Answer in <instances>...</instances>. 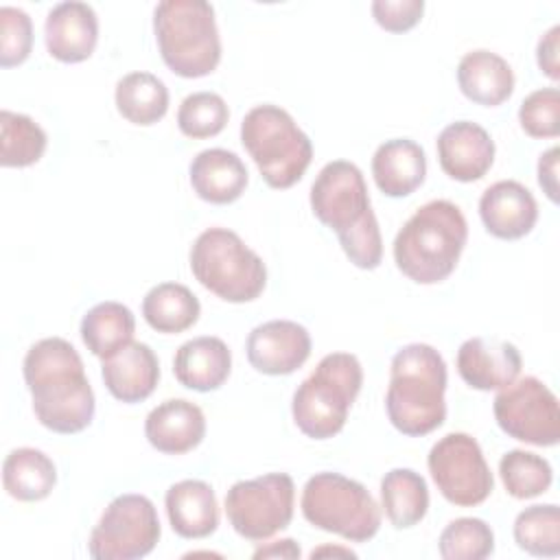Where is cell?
Masks as SVG:
<instances>
[{"label":"cell","instance_id":"obj_18","mask_svg":"<svg viewBox=\"0 0 560 560\" xmlns=\"http://www.w3.org/2000/svg\"><path fill=\"white\" fill-rule=\"evenodd\" d=\"M479 217L488 234L503 241H516L534 230L538 221V203L521 182L501 179L483 190L479 199Z\"/></svg>","mask_w":560,"mask_h":560},{"label":"cell","instance_id":"obj_5","mask_svg":"<svg viewBox=\"0 0 560 560\" xmlns=\"http://www.w3.org/2000/svg\"><path fill=\"white\" fill-rule=\"evenodd\" d=\"M153 31L162 61L184 79L217 70L221 37L214 9L206 0H164L153 9Z\"/></svg>","mask_w":560,"mask_h":560},{"label":"cell","instance_id":"obj_22","mask_svg":"<svg viewBox=\"0 0 560 560\" xmlns=\"http://www.w3.org/2000/svg\"><path fill=\"white\" fill-rule=\"evenodd\" d=\"M188 173L197 197L217 206L236 201L249 182L243 160L228 149L199 151L192 158Z\"/></svg>","mask_w":560,"mask_h":560},{"label":"cell","instance_id":"obj_37","mask_svg":"<svg viewBox=\"0 0 560 560\" xmlns=\"http://www.w3.org/2000/svg\"><path fill=\"white\" fill-rule=\"evenodd\" d=\"M33 48V22L18 7H0V66L13 68L28 59Z\"/></svg>","mask_w":560,"mask_h":560},{"label":"cell","instance_id":"obj_31","mask_svg":"<svg viewBox=\"0 0 560 560\" xmlns=\"http://www.w3.org/2000/svg\"><path fill=\"white\" fill-rule=\"evenodd\" d=\"M48 144L46 131L26 114L0 112V164L24 168L42 160Z\"/></svg>","mask_w":560,"mask_h":560},{"label":"cell","instance_id":"obj_14","mask_svg":"<svg viewBox=\"0 0 560 560\" xmlns=\"http://www.w3.org/2000/svg\"><path fill=\"white\" fill-rule=\"evenodd\" d=\"M247 361L260 374L287 376L311 357L308 330L291 319L258 324L247 337Z\"/></svg>","mask_w":560,"mask_h":560},{"label":"cell","instance_id":"obj_21","mask_svg":"<svg viewBox=\"0 0 560 560\" xmlns=\"http://www.w3.org/2000/svg\"><path fill=\"white\" fill-rule=\"evenodd\" d=\"M232 372V352L219 337L201 335L182 343L173 357V374L179 385L195 392L219 389Z\"/></svg>","mask_w":560,"mask_h":560},{"label":"cell","instance_id":"obj_1","mask_svg":"<svg viewBox=\"0 0 560 560\" xmlns=\"http://www.w3.org/2000/svg\"><path fill=\"white\" fill-rule=\"evenodd\" d=\"M22 372L42 427L63 435L90 427L96 409L94 389L70 341L61 337L39 339L28 348Z\"/></svg>","mask_w":560,"mask_h":560},{"label":"cell","instance_id":"obj_10","mask_svg":"<svg viewBox=\"0 0 560 560\" xmlns=\"http://www.w3.org/2000/svg\"><path fill=\"white\" fill-rule=\"evenodd\" d=\"M293 503V479L287 472H267L232 483L225 494V516L238 536L260 542L289 527Z\"/></svg>","mask_w":560,"mask_h":560},{"label":"cell","instance_id":"obj_11","mask_svg":"<svg viewBox=\"0 0 560 560\" xmlns=\"http://www.w3.org/2000/svg\"><path fill=\"white\" fill-rule=\"evenodd\" d=\"M162 527L153 501L144 494H120L112 499L90 534L94 560H136L151 553Z\"/></svg>","mask_w":560,"mask_h":560},{"label":"cell","instance_id":"obj_42","mask_svg":"<svg viewBox=\"0 0 560 560\" xmlns=\"http://www.w3.org/2000/svg\"><path fill=\"white\" fill-rule=\"evenodd\" d=\"M324 553H339V556H350V558H354L357 553L354 551H350V549H337V547H322V549H315L313 553H311V558H317V556H324Z\"/></svg>","mask_w":560,"mask_h":560},{"label":"cell","instance_id":"obj_24","mask_svg":"<svg viewBox=\"0 0 560 560\" xmlns=\"http://www.w3.org/2000/svg\"><path fill=\"white\" fill-rule=\"evenodd\" d=\"M372 175L378 190L387 197H407L424 184V149L409 138H394L378 144L372 158Z\"/></svg>","mask_w":560,"mask_h":560},{"label":"cell","instance_id":"obj_9","mask_svg":"<svg viewBox=\"0 0 560 560\" xmlns=\"http://www.w3.org/2000/svg\"><path fill=\"white\" fill-rule=\"evenodd\" d=\"M304 518L350 542H365L381 527V508L370 490L339 472H315L302 490Z\"/></svg>","mask_w":560,"mask_h":560},{"label":"cell","instance_id":"obj_20","mask_svg":"<svg viewBox=\"0 0 560 560\" xmlns=\"http://www.w3.org/2000/svg\"><path fill=\"white\" fill-rule=\"evenodd\" d=\"M144 435L155 451L184 455L206 438V416L201 407L186 398H168L149 411Z\"/></svg>","mask_w":560,"mask_h":560},{"label":"cell","instance_id":"obj_12","mask_svg":"<svg viewBox=\"0 0 560 560\" xmlns=\"http://www.w3.org/2000/svg\"><path fill=\"white\" fill-rule=\"evenodd\" d=\"M427 466L440 494L459 508L483 503L494 490V477L479 442L468 433H446L427 457Z\"/></svg>","mask_w":560,"mask_h":560},{"label":"cell","instance_id":"obj_41","mask_svg":"<svg viewBox=\"0 0 560 560\" xmlns=\"http://www.w3.org/2000/svg\"><path fill=\"white\" fill-rule=\"evenodd\" d=\"M276 556H280V558H300V547L295 545L293 538H284V540H278L269 547H260V549L254 551L256 560L258 558H276Z\"/></svg>","mask_w":560,"mask_h":560},{"label":"cell","instance_id":"obj_2","mask_svg":"<svg viewBox=\"0 0 560 560\" xmlns=\"http://www.w3.org/2000/svg\"><path fill=\"white\" fill-rule=\"evenodd\" d=\"M311 210L326 228L335 230L354 267L370 271L381 265L383 238L357 164L348 160L328 162L311 186Z\"/></svg>","mask_w":560,"mask_h":560},{"label":"cell","instance_id":"obj_40","mask_svg":"<svg viewBox=\"0 0 560 560\" xmlns=\"http://www.w3.org/2000/svg\"><path fill=\"white\" fill-rule=\"evenodd\" d=\"M558 147H551L538 158V184L553 203L558 201Z\"/></svg>","mask_w":560,"mask_h":560},{"label":"cell","instance_id":"obj_32","mask_svg":"<svg viewBox=\"0 0 560 560\" xmlns=\"http://www.w3.org/2000/svg\"><path fill=\"white\" fill-rule=\"evenodd\" d=\"M514 540L529 556L556 558L560 553V510L556 503L529 505L514 518Z\"/></svg>","mask_w":560,"mask_h":560},{"label":"cell","instance_id":"obj_13","mask_svg":"<svg viewBox=\"0 0 560 560\" xmlns=\"http://www.w3.org/2000/svg\"><path fill=\"white\" fill-rule=\"evenodd\" d=\"M492 411L499 429L518 442L556 446L560 440L558 398L536 376L516 378L499 389Z\"/></svg>","mask_w":560,"mask_h":560},{"label":"cell","instance_id":"obj_7","mask_svg":"<svg viewBox=\"0 0 560 560\" xmlns=\"http://www.w3.org/2000/svg\"><path fill=\"white\" fill-rule=\"evenodd\" d=\"M241 142L258 166L265 184L276 190L298 184L313 160L311 138L287 109L271 103L256 105L245 114Z\"/></svg>","mask_w":560,"mask_h":560},{"label":"cell","instance_id":"obj_27","mask_svg":"<svg viewBox=\"0 0 560 560\" xmlns=\"http://www.w3.org/2000/svg\"><path fill=\"white\" fill-rule=\"evenodd\" d=\"M201 304L197 295L179 282H160L142 300L144 322L164 335H177L197 324Z\"/></svg>","mask_w":560,"mask_h":560},{"label":"cell","instance_id":"obj_36","mask_svg":"<svg viewBox=\"0 0 560 560\" xmlns=\"http://www.w3.org/2000/svg\"><path fill=\"white\" fill-rule=\"evenodd\" d=\"M518 122L532 138H556L560 133L558 88H540L527 94L518 107Z\"/></svg>","mask_w":560,"mask_h":560},{"label":"cell","instance_id":"obj_17","mask_svg":"<svg viewBox=\"0 0 560 560\" xmlns=\"http://www.w3.org/2000/svg\"><path fill=\"white\" fill-rule=\"evenodd\" d=\"M46 50L61 63H79L92 57L98 42V18L88 2L55 4L44 24Z\"/></svg>","mask_w":560,"mask_h":560},{"label":"cell","instance_id":"obj_38","mask_svg":"<svg viewBox=\"0 0 560 560\" xmlns=\"http://www.w3.org/2000/svg\"><path fill=\"white\" fill-rule=\"evenodd\" d=\"M424 11L422 0H374L372 15L376 24L389 33H405L413 28Z\"/></svg>","mask_w":560,"mask_h":560},{"label":"cell","instance_id":"obj_15","mask_svg":"<svg viewBox=\"0 0 560 560\" xmlns=\"http://www.w3.org/2000/svg\"><path fill=\"white\" fill-rule=\"evenodd\" d=\"M523 368L514 343L494 337H470L457 350V372L462 381L479 392L503 389L518 378Z\"/></svg>","mask_w":560,"mask_h":560},{"label":"cell","instance_id":"obj_30","mask_svg":"<svg viewBox=\"0 0 560 560\" xmlns=\"http://www.w3.org/2000/svg\"><path fill=\"white\" fill-rule=\"evenodd\" d=\"M118 114L131 125L149 127L168 112V88L151 72H129L116 83L114 92Z\"/></svg>","mask_w":560,"mask_h":560},{"label":"cell","instance_id":"obj_6","mask_svg":"<svg viewBox=\"0 0 560 560\" xmlns=\"http://www.w3.org/2000/svg\"><path fill=\"white\" fill-rule=\"evenodd\" d=\"M363 385V368L350 352H330L298 385L291 400L295 427L313 440L337 435Z\"/></svg>","mask_w":560,"mask_h":560},{"label":"cell","instance_id":"obj_39","mask_svg":"<svg viewBox=\"0 0 560 560\" xmlns=\"http://www.w3.org/2000/svg\"><path fill=\"white\" fill-rule=\"evenodd\" d=\"M558 50H560V26L553 24L540 39L536 46V61L538 68L545 77H549L551 81L560 79V59H558Z\"/></svg>","mask_w":560,"mask_h":560},{"label":"cell","instance_id":"obj_8","mask_svg":"<svg viewBox=\"0 0 560 560\" xmlns=\"http://www.w3.org/2000/svg\"><path fill=\"white\" fill-rule=\"evenodd\" d=\"M190 271L203 289L232 304L256 300L267 284L262 258L228 228H208L195 238Z\"/></svg>","mask_w":560,"mask_h":560},{"label":"cell","instance_id":"obj_19","mask_svg":"<svg viewBox=\"0 0 560 560\" xmlns=\"http://www.w3.org/2000/svg\"><path fill=\"white\" fill-rule=\"evenodd\" d=\"M101 376L107 392L127 405L147 400L160 381V361L142 341H129L112 357L103 359Z\"/></svg>","mask_w":560,"mask_h":560},{"label":"cell","instance_id":"obj_3","mask_svg":"<svg viewBox=\"0 0 560 560\" xmlns=\"http://www.w3.org/2000/svg\"><path fill=\"white\" fill-rule=\"evenodd\" d=\"M446 363L429 343L402 346L389 365L385 411L402 435L420 438L446 420Z\"/></svg>","mask_w":560,"mask_h":560},{"label":"cell","instance_id":"obj_34","mask_svg":"<svg viewBox=\"0 0 560 560\" xmlns=\"http://www.w3.org/2000/svg\"><path fill=\"white\" fill-rule=\"evenodd\" d=\"M438 547L444 560H483L494 551V532L483 518L462 516L442 529Z\"/></svg>","mask_w":560,"mask_h":560},{"label":"cell","instance_id":"obj_26","mask_svg":"<svg viewBox=\"0 0 560 560\" xmlns=\"http://www.w3.org/2000/svg\"><path fill=\"white\" fill-rule=\"evenodd\" d=\"M57 483V468L52 459L31 446L13 448L2 464V486L9 497L18 501H42Z\"/></svg>","mask_w":560,"mask_h":560},{"label":"cell","instance_id":"obj_28","mask_svg":"<svg viewBox=\"0 0 560 560\" xmlns=\"http://www.w3.org/2000/svg\"><path fill=\"white\" fill-rule=\"evenodd\" d=\"M381 503L396 529L413 527L429 512V486L411 468H392L381 479Z\"/></svg>","mask_w":560,"mask_h":560},{"label":"cell","instance_id":"obj_16","mask_svg":"<svg viewBox=\"0 0 560 560\" xmlns=\"http://www.w3.org/2000/svg\"><path fill=\"white\" fill-rule=\"evenodd\" d=\"M435 147L442 171L455 182H477L494 162V140L472 120L446 125L440 131Z\"/></svg>","mask_w":560,"mask_h":560},{"label":"cell","instance_id":"obj_4","mask_svg":"<svg viewBox=\"0 0 560 560\" xmlns=\"http://www.w3.org/2000/svg\"><path fill=\"white\" fill-rule=\"evenodd\" d=\"M468 223L459 206L433 199L420 206L394 238L396 267L418 284L446 280L466 247Z\"/></svg>","mask_w":560,"mask_h":560},{"label":"cell","instance_id":"obj_23","mask_svg":"<svg viewBox=\"0 0 560 560\" xmlns=\"http://www.w3.org/2000/svg\"><path fill=\"white\" fill-rule=\"evenodd\" d=\"M166 516L173 532L182 538H206L219 527L217 494L201 479L173 483L164 497Z\"/></svg>","mask_w":560,"mask_h":560},{"label":"cell","instance_id":"obj_33","mask_svg":"<svg viewBox=\"0 0 560 560\" xmlns=\"http://www.w3.org/2000/svg\"><path fill=\"white\" fill-rule=\"evenodd\" d=\"M499 475L508 494L514 499H534L547 492L553 481L549 462L523 448H512L501 457Z\"/></svg>","mask_w":560,"mask_h":560},{"label":"cell","instance_id":"obj_35","mask_svg":"<svg viewBox=\"0 0 560 560\" xmlns=\"http://www.w3.org/2000/svg\"><path fill=\"white\" fill-rule=\"evenodd\" d=\"M230 109L217 92H192L177 109V127L186 138L203 140L221 133L228 125Z\"/></svg>","mask_w":560,"mask_h":560},{"label":"cell","instance_id":"obj_25","mask_svg":"<svg viewBox=\"0 0 560 560\" xmlns=\"http://www.w3.org/2000/svg\"><path fill=\"white\" fill-rule=\"evenodd\" d=\"M457 85L468 101L483 107H497L512 96L514 72L501 55L479 48L459 59Z\"/></svg>","mask_w":560,"mask_h":560},{"label":"cell","instance_id":"obj_29","mask_svg":"<svg viewBox=\"0 0 560 560\" xmlns=\"http://www.w3.org/2000/svg\"><path fill=\"white\" fill-rule=\"evenodd\" d=\"M133 332L136 317L131 308L114 300L98 302L81 319V339L98 359H107L133 341Z\"/></svg>","mask_w":560,"mask_h":560}]
</instances>
